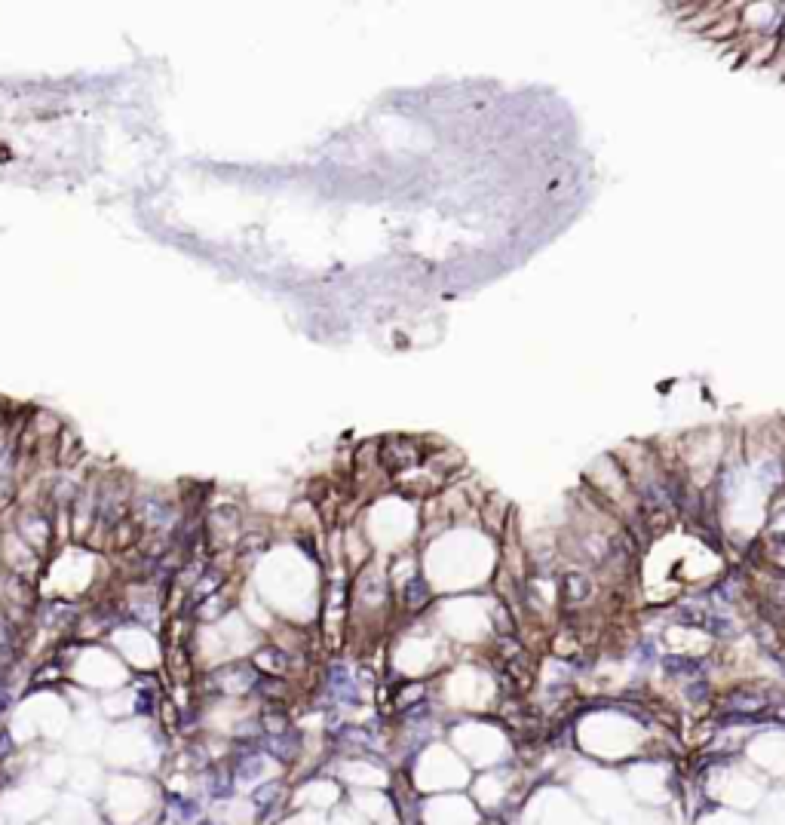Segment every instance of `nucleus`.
<instances>
[{
  "label": "nucleus",
  "mask_w": 785,
  "mask_h": 825,
  "mask_svg": "<svg viewBox=\"0 0 785 825\" xmlns=\"http://www.w3.org/2000/svg\"><path fill=\"white\" fill-rule=\"evenodd\" d=\"M197 825H215V822H212V819H200Z\"/></svg>",
  "instance_id": "nucleus-4"
},
{
  "label": "nucleus",
  "mask_w": 785,
  "mask_h": 825,
  "mask_svg": "<svg viewBox=\"0 0 785 825\" xmlns=\"http://www.w3.org/2000/svg\"><path fill=\"white\" fill-rule=\"evenodd\" d=\"M169 810H175V817L181 822H193L202 813L197 798H184V795H169Z\"/></svg>",
  "instance_id": "nucleus-2"
},
{
  "label": "nucleus",
  "mask_w": 785,
  "mask_h": 825,
  "mask_svg": "<svg viewBox=\"0 0 785 825\" xmlns=\"http://www.w3.org/2000/svg\"><path fill=\"white\" fill-rule=\"evenodd\" d=\"M9 706H13V697H9L6 688H0V715H4V712H9Z\"/></svg>",
  "instance_id": "nucleus-3"
},
{
  "label": "nucleus",
  "mask_w": 785,
  "mask_h": 825,
  "mask_svg": "<svg viewBox=\"0 0 785 825\" xmlns=\"http://www.w3.org/2000/svg\"><path fill=\"white\" fill-rule=\"evenodd\" d=\"M206 789L215 801H227L236 792V780L230 770H212V776H206Z\"/></svg>",
  "instance_id": "nucleus-1"
}]
</instances>
